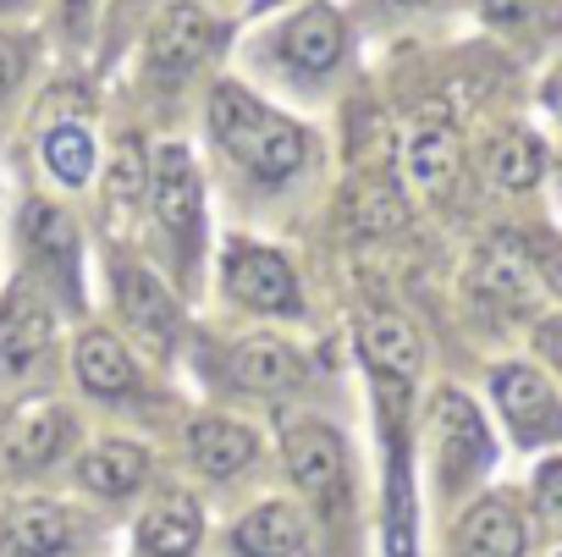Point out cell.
Segmentation results:
<instances>
[{
	"label": "cell",
	"mask_w": 562,
	"mask_h": 557,
	"mask_svg": "<svg viewBox=\"0 0 562 557\" xmlns=\"http://www.w3.org/2000/svg\"><path fill=\"white\" fill-rule=\"evenodd\" d=\"M226 293H237L243 304L270 310V315H293L299 310V276L276 248L232 243L226 248Z\"/></svg>",
	"instance_id": "4"
},
{
	"label": "cell",
	"mask_w": 562,
	"mask_h": 557,
	"mask_svg": "<svg viewBox=\"0 0 562 557\" xmlns=\"http://www.w3.org/2000/svg\"><path fill=\"white\" fill-rule=\"evenodd\" d=\"M226 376L243 392H288V387L304 381V359L281 337H243L232 348V359H226Z\"/></svg>",
	"instance_id": "13"
},
{
	"label": "cell",
	"mask_w": 562,
	"mask_h": 557,
	"mask_svg": "<svg viewBox=\"0 0 562 557\" xmlns=\"http://www.w3.org/2000/svg\"><path fill=\"white\" fill-rule=\"evenodd\" d=\"M23 243H29V254L40 259V276H50L67 299H78V265H83L78 226H72L56 204L34 199V204L23 210Z\"/></svg>",
	"instance_id": "8"
},
{
	"label": "cell",
	"mask_w": 562,
	"mask_h": 557,
	"mask_svg": "<svg viewBox=\"0 0 562 557\" xmlns=\"http://www.w3.org/2000/svg\"><path fill=\"white\" fill-rule=\"evenodd\" d=\"M144 475H149V453L138 442H122V436L100 442V447H89L78 458V480L89 491H100V497H127V491L144 486Z\"/></svg>",
	"instance_id": "21"
},
{
	"label": "cell",
	"mask_w": 562,
	"mask_h": 557,
	"mask_svg": "<svg viewBox=\"0 0 562 557\" xmlns=\"http://www.w3.org/2000/svg\"><path fill=\"white\" fill-rule=\"evenodd\" d=\"M50 326H56L50 304L40 293H29V288H12L7 299H0V370H7V376L29 370L45 354Z\"/></svg>",
	"instance_id": "12"
},
{
	"label": "cell",
	"mask_w": 562,
	"mask_h": 557,
	"mask_svg": "<svg viewBox=\"0 0 562 557\" xmlns=\"http://www.w3.org/2000/svg\"><path fill=\"white\" fill-rule=\"evenodd\" d=\"M232 546L243 557H304L310 552V530H304V519H299L293 502H259L232 530Z\"/></svg>",
	"instance_id": "14"
},
{
	"label": "cell",
	"mask_w": 562,
	"mask_h": 557,
	"mask_svg": "<svg viewBox=\"0 0 562 557\" xmlns=\"http://www.w3.org/2000/svg\"><path fill=\"white\" fill-rule=\"evenodd\" d=\"M149 204L160 215V226L182 243V254L199 248V221H204V193H199V171L193 155L182 144H166L149 166Z\"/></svg>",
	"instance_id": "3"
},
{
	"label": "cell",
	"mask_w": 562,
	"mask_h": 557,
	"mask_svg": "<svg viewBox=\"0 0 562 557\" xmlns=\"http://www.w3.org/2000/svg\"><path fill=\"white\" fill-rule=\"evenodd\" d=\"M67 436H72V414H67L61 403H29V409L12 414V425H7V458H12L18 469H45V464L61 453Z\"/></svg>",
	"instance_id": "15"
},
{
	"label": "cell",
	"mask_w": 562,
	"mask_h": 557,
	"mask_svg": "<svg viewBox=\"0 0 562 557\" xmlns=\"http://www.w3.org/2000/svg\"><path fill=\"white\" fill-rule=\"evenodd\" d=\"M188 447H193V464H199L210 480H232V475H243V469L259 458V436H254L248 425L226 420V414L199 420L193 436H188Z\"/></svg>",
	"instance_id": "16"
},
{
	"label": "cell",
	"mask_w": 562,
	"mask_h": 557,
	"mask_svg": "<svg viewBox=\"0 0 562 557\" xmlns=\"http://www.w3.org/2000/svg\"><path fill=\"white\" fill-rule=\"evenodd\" d=\"M403 226V204L392 188H359L353 193V232L359 237H381V232H397Z\"/></svg>",
	"instance_id": "27"
},
{
	"label": "cell",
	"mask_w": 562,
	"mask_h": 557,
	"mask_svg": "<svg viewBox=\"0 0 562 557\" xmlns=\"http://www.w3.org/2000/svg\"><path fill=\"white\" fill-rule=\"evenodd\" d=\"M23 67H29V51H23L18 40H7V34H0V94H7V89L23 78Z\"/></svg>",
	"instance_id": "31"
},
{
	"label": "cell",
	"mask_w": 562,
	"mask_h": 557,
	"mask_svg": "<svg viewBox=\"0 0 562 557\" xmlns=\"http://www.w3.org/2000/svg\"><path fill=\"white\" fill-rule=\"evenodd\" d=\"M144 193H149V166H144V149L127 138L111 166V204H138Z\"/></svg>",
	"instance_id": "29"
},
{
	"label": "cell",
	"mask_w": 562,
	"mask_h": 557,
	"mask_svg": "<svg viewBox=\"0 0 562 557\" xmlns=\"http://www.w3.org/2000/svg\"><path fill=\"white\" fill-rule=\"evenodd\" d=\"M281 56L304 73H331L342 62V18L331 7H310L281 29Z\"/></svg>",
	"instance_id": "18"
},
{
	"label": "cell",
	"mask_w": 562,
	"mask_h": 557,
	"mask_svg": "<svg viewBox=\"0 0 562 557\" xmlns=\"http://www.w3.org/2000/svg\"><path fill=\"white\" fill-rule=\"evenodd\" d=\"M546 105H551V111H557V122H562V73L546 83Z\"/></svg>",
	"instance_id": "35"
},
{
	"label": "cell",
	"mask_w": 562,
	"mask_h": 557,
	"mask_svg": "<svg viewBox=\"0 0 562 557\" xmlns=\"http://www.w3.org/2000/svg\"><path fill=\"white\" fill-rule=\"evenodd\" d=\"M199 508L188 497H160L144 519H138V552L144 557H188L199 546Z\"/></svg>",
	"instance_id": "22"
},
{
	"label": "cell",
	"mask_w": 562,
	"mask_h": 557,
	"mask_svg": "<svg viewBox=\"0 0 562 557\" xmlns=\"http://www.w3.org/2000/svg\"><path fill=\"white\" fill-rule=\"evenodd\" d=\"M480 12L496 29H540L562 18V0H480Z\"/></svg>",
	"instance_id": "28"
},
{
	"label": "cell",
	"mask_w": 562,
	"mask_h": 557,
	"mask_svg": "<svg viewBox=\"0 0 562 557\" xmlns=\"http://www.w3.org/2000/svg\"><path fill=\"white\" fill-rule=\"evenodd\" d=\"M430 425H436V464H441L447 486H458L491 464V431L463 392H441L430 409Z\"/></svg>",
	"instance_id": "5"
},
{
	"label": "cell",
	"mask_w": 562,
	"mask_h": 557,
	"mask_svg": "<svg viewBox=\"0 0 562 557\" xmlns=\"http://www.w3.org/2000/svg\"><path fill=\"white\" fill-rule=\"evenodd\" d=\"M491 392H496L502 420L513 425L518 442H557L562 436V403L529 365H496L491 370Z\"/></svg>",
	"instance_id": "6"
},
{
	"label": "cell",
	"mask_w": 562,
	"mask_h": 557,
	"mask_svg": "<svg viewBox=\"0 0 562 557\" xmlns=\"http://www.w3.org/2000/svg\"><path fill=\"white\" fill-rule=\"evenodd\" d=\"M72 365H78V381H83L89 392H100V398L138 392V365H133L127 343H122V337H111V332H100V326L78 337Z\"/></svg>",
	"instance_id": "19"
},
{
	"label": "cell",
	"mask_w": 562,
	"mask_h": 557,
	"mask_svg": "<svg viewBox=\"0 0 562 557\" xmlns=\"http://www.w3.org/2000/svg\"><path fill=\"white\" fill-rule=\"evenodd\" d=\"M72 541V519L56 502H18L0 524V546L12 557H56Z\"/></svg>",
	"instance_id": "20"
},
{
	"label": "cell",
	"mask_w": 562,
	"mask_h": 557,
	"mask_svg": "<svg viewBox=\"0 0 562 557\" xmlns=\"http://www.w3.org/2000/svg\"><path fill=\"white\" fill-rule=\"evenodd\" d=\"M535 502H540L546 519L562 524V458H546V464L535 469Z\"/></svg>",
	"instance_id": "30"
},
{
	"label": "cell",
	"mask_w": 562,
	"mask_h": 557,
	"mask_svg": "<svg viewBox=\"0 0 562 557\" xmlns=\"http://www.w3.org/2000/svg\"><path fill=\"white\" fill-rule=\"evenodd\" d=\"M485 166H491V177H496L502 188L524 193V188H535V182H540V171H546V149H540L529 133L507 127L502 138H491V149H485Z\"/></svg>",
	"instance_id": "25"
},
{
	"label": "cell",
	"mask_w": 562,
	"mask_h": 557,
	"mask_svg": "<svg viewBox=\"0 0 562 557\" xmlns=\"http://www.w3.org/2000/svg\"><path fill=\"white\" fill-rule=\"evenodd\" d=\"M89 12H94V0H67V23H72V34L89 29Z\"/></svg>",
	"instance_id": "34"
},
{
	"label": "cell",
	"mask_w": 562,
	"mask_h": 557,
	"mask_svg": "<svg viewBox=\"0 0 562 557\" xmlns=\"http://www.w3.org/2000/svg\"><path fill=\"white\" fill-rule=\"evenodd\" d=\"M458 557H524V519L507 497H485L469 508L458 530Z\"/></svg>",
	"instance_id": "17"
},
{
	"label": "cell",
	"mask_w": 562,
	"mask_h": 557,
	"mask_svg": "<svg viewBox=\"0 0 562 557\" xmlns=\"http://www.w3.org/2000/svg\"><path fill=\"white\" fill-rule=\"evenodd\" d=\"M474 288L496 304H524L535 293V270H529V254L513 243V237H496L480 248V265H474Z\"/></svg>",
	"instance_id": "23"
},
{
	"label": "cell",
	"mask_w": 562,
	"mask_h": 557,
	"mask_svg": "<svg viewBox=\"0 0 562 557\" xmlns=\"http://www.w3.org/2000/svg\"><path fill=\"white\" fill-rule=\"evenodd\" d=\"M281 447H288L293 486H299L315 508L337 513V508L348 502V447H342V436H337L326 420H293Z\"/></svg>",
	"instance_id": "2"
},
{
	"label": "cell",
	"mask_w": 562,
	"mask_h": 557,
	"mask_svg": "<svg viewBox=\"0 0 562 557\" xmlns=\"http://www.w3.org/2000/svg\"><path fill=\"white\" fill-rule=\"evenodd\" d=\"M210 133L221 138V149L232 160H243L259 182H281L293 177L310 155V138L288 122L276 116L270 105H259L254 94H243L237 83H221L210 94Z\"/></svg>",
	"instance_id": "1"
},
{
	"label": "cell",
	"mask_w": 562,
	"mask_h": 557,
	"mask_svg": "<svg viewBox=\"0 0 562 557\" xmlns=\"http://www.w3.org/2000/svg\"><path fill=\"white\" fill-rule=\"evenodd\" d=\"M359 354H364V365L381 376V381H414L419 376V365H425V348H419V332L403 321V315H392V310H364L359 315Z\"/></svg>",
	"instance_id": "11"
},
{
	"label": "cell",
	"mask_w": 562,
	"mask_h": 557,
	"mask_svg": "<svg viewBox=\"0 0 562 557\" xmlns=\"http://www.w3.org/2000/svg\"><path fill=\"white\" fill-rule=\"evenodd\" d=\"M116 310L133 326L138 343H149L155 354H171L177 343V304L160 288V276L144 270L138 259H116Z\"/></svg>",
	"instance_id": "7"
},
{
	"label": "cell",
	"mask_w": 562,
	"mask_h": 557,
	"mask_svg": "<svg viewBox=\"0 0 562 557\" xmlns=\"http://www.w3.org/2000/svg\"><path fill=\"white\" fill-rule=\"evenodd\" d=\"M540 348L557 359V370H562V315H551V321H540Z\"/></svg>",
	"instance_id": "33"
},
{
	"label": "cell",
	"mask_w": 562,
	"mask_h": 557,
	"mask_svg": "<svg viewBox=\"0 0 562 557\" xmlns=\"http://www.w3.org/2000/svg\"><path fill=\"white\" fill-rule=\"evenodd\" d=\"M535 265L546 270V282H551V288L562 293V243H551V237H546V243L535 248Z\"/></svg>",
	"instance_id": "32"
},
{
	"label": "cell",
	"mask_w": 562,
	"mask_h": 557,
	"mask_svg": "<svg viewBox=\"0 0 562 557\" xmlns=\"http://www.w3.org/2000/svg\"><path fill=\"white\" fill-rule=\"evenodd\" d=\"M215 51V23L199 7H171L149 34V73L155 78H188Z\"/></svg>",
	"instance_id": "9"
},
{
	"label": "cell",
	"mask_w": 562,
	"mask_h": 557,
	"mask_svg": "<svg viewBox=\"0 0 562 557\" xmlns=\"http://www.w3.org/2000/svg\"><path fill=\"white\" fill-rule=\"evenodd\" d=\"M386 557H414V497H408V464H403V436L386 431Z\"/></svg>",
	"instance_id": "24"
},
{
	"label": "cell",
	"mask_w": 562,
	"mask_h": 557,
	"mask_svg": "<svg viewBox=\"0 0 562 557\" xmlns=\"http://www.w3.org/2000/svg\"><path fill=\"white\" fill-rule=\"evenodd\" d=\"M408 7H425V0H408Z\"/></svg>",
	"instance_id": "36"
},
{
	"label": "cell",
	"mask_w": 562,
	"mask_h": 557,
	"mask_svg": "<svg viewBox=\"0 0 562 557\" xmlns=\"http://www.w3.org/2000/svg\"><path fill=\"white\" fill-rule=\"evenodd\" d=\"M45 166H50L67 188H83V182L94 177V138H89V127H78V122L50 127V133H45Z\"/></svg>",
	"instance_id": "26"
},
{
	"label": "cell",
	"mask_w": 562,
	"mask_h": 557,
	"mask_svg": "<svg viewBox=\"0 0 562 557\" xmlns=\"http://www.w3.org/2000/svg\"><path fill=\"white\" fill-rule=\"evenodd\" d=\"M403 177L419 199H447V188L458 177V133L447 116L414 122V133L403 144Z\"/></svg>",
	"instance_id": "10"
}]
</instances>
